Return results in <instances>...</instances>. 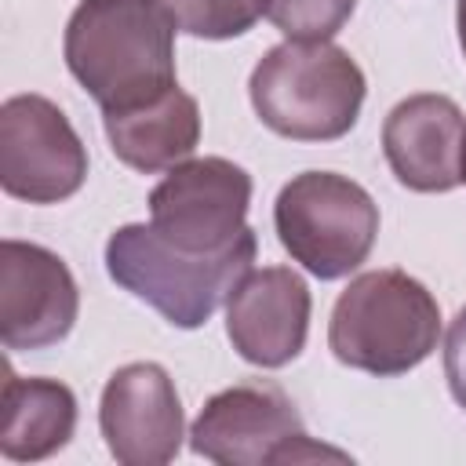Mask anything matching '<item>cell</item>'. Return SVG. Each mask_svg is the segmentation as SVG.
I'll return each instance as SVG.
<instances>
[{"label":"cell","instance_id":"cell-1","mask_svg":"<svg viewBox=\"0 0 466 466\" xmlns=\"http://www.w3.org/2000/svg\"><path fill=\"white\" fill-rule=\"evenodd\" d=\"M175 29L167 0H80L66 22L62 55L102 113H124L178 87Z\"/></svg>","mask_w":466,"mask_h":466},{"label":"cell","instance_id":"cell-2","mask_svg":"<svg viewBox=\"0 0 466 466\" xmlns=\"http://www.w3.org/2000/svg\"><path fill=\"white\" fill-rule=\"evenodd\" d=\"M255 251L258 240L251 226L218 251H186L153 222H127L106 240V273L124 291L149 302L167 324L193 331L229 302L233 288L251 269Z\"/></svg>","mask_w":466,"mask_h":466},{"label":"cell","instance_id":"cell-3","mask_svg":"<svg viewBox=\"0 0 466 466\" xmlns=\"http://www.w3.org/2000/svg\"><path fill=\"white\" fill-rule=\"evenodd\" d=\"M248 95L258 120L280 138L335 142L357 124L368 84L346 47L331 40H284L258 58Z\"/></svg>","mask_w":466,"mask_h":466},{"label":"cell","instance_id":"cell-4","mask_svg":"<svg viewBox=\"0 0 466 466\" xmlns=\"http://www.w3.org/2000/svg\"><path fill=\"white\" fill-rule=\"evenodd\" d=\"M441 339V306L404 269H368L346 284L328 320L339 364L393 379L419 368Z\"/></svg>","mask_w":466,"mask_h":466},{"label":"cell","instance_id":"cell-5","mask_svg":"<svg viewBox=\"0 0 466 466\" xmlns=\"http://www.w3.org/2000/svg\"><path fill=\"white\" fill-rule=\"evenodd\" d=\"M273 226L280 248L317 280L350 277L375 248L379 204L335 171H302L277 193Z\"/></svg>","mask_w":466,"mask_h":466},{"label":"cell","instance_id":"cell-6","mask_svg":"<svg viewBox=\"0 0 466 466\" xmlns=\"http://www.w3.org/2000/svg\"><path fill=\"white\" fill-rule=\"evenodd\" d=\"M189 448L218 466H284V462H313V459H339L328 444L309 441L295 400L266 379L237 382L208 397L200 415L189 426Z\"/></svg>","mask_w":466,"mask_h":466},{"label":"cell","instance_id":"cell-7","mask_svg":"<svg viewBox=\"0 0 466 466\" xmlns=\"http://www.w3.org/2000/svg\"><path fill=\"white\" fill-rule=\"evenodd\" d=\"M87 178V149L69 116L44 95L0 106V186L15 200L58 204Z\"/></svg>","mask_w":466,"mask_h":466},{"label":"cell","instance_id":"cell-8","mask_svg":"<svg viewBox=\"0 0 466 466\" xmlns=\"http://www.w3.org/2000/svg\"><path fill=\"white\" fill-rule=\"evenodd\" d=\"M251 175L226 157H197L167 167L149 193L153 226L186 251H218L248 226Z\"/></svg>","mask_w":466,"mask_h":466},{"label":"cell","instance_id":"cell-9","mask_svg":"<svg viewBox=\"0 0 466 466\" xmlns=\"http://www.w3.org/2000/svg\"><path fill=\"white\" fill-rule=\"evenodd\" d=\"M80 313V291L69 266L44 244H0V342L4 350L58 346Z\"/></svg>","mask_w":466,"mask_h":466},{"label":"cell","instance_id":"cell-10","mask_svg":"<svg viewBox=\"0 0 466 466\" xmlns=\"http://www.w3.org/2000/svg\"><path fill=\"white\" fill-rule=\"evenodd\" d=\"M98 430L109 455L124 466L171 462L186 437L175 379L153 360L116 368L98 400Z\"/></svg>","mask_w":466,"mask_h":466},{"label":"cell","instance_id":"cell-11","mask_svg":"<svg viewBox=\"0 0 466 466\" xmlns=\"http://www.w3.org/2000/svg\"><path fill=\"white\" fill-rule=\"evenodd\" d=\"M309 309V288L291 266L248 269L226 302V335L248 364L284 368L306 346Z\"/></svg>","mask_w":466,"mask_h":466},{"label":"cell","instance_id":"cell-12","mask_svg":"<svg viewBox=\"0 0 466 466\" xmlns=\"http://www.w3.org/2000/svg\"><path fill=\"white\" fill-rule=\"evenodd\" d=\"M466 116L448 95H408L382 124V153L400 186L448 193L462 182Z\"/></svg>","mask_w":466,"mask_h":466},{"label":"cell","instance_id":"cell-13","mask_svg":"<svg viewBox=\"0 0 466 466\" xmlns=\"http://www.w3.org/2000/svg\"><path fill=\"white\" fill-rule=\"evenodd\" d=\"M102 124L116 160L142 175L189 160L200 142V106L182 87L124 113H102Z\"/></svg>","mask_w":466,"mask_h":466},{"label":"cell","instance_id":"cell-14","mask_svg":"<svg viewBox=\"0 0 466 466\" xmlns=\"http://www.w3.org/2000/svg\"><path fill=\"white\" fill-rule=\"evenodd\" d=\"M76 430V393L58 379H22L4 368L0 390V455L40 462L69 444Z\"/></svg>","mask_w":466,"mask_h":466},{"label":"cell","instance_id":"cell-15","mask_svg":"<svg viewBox=\"0 0 466 466\" xmlns=\"http://www.w3.org/2000/svg\"><path fill=\"white\" fill-rule=\"evenodd\" d=\"M178 29L197 40H233L244 36L266 11L269 0H167Z\"/></svg>","mask_w":466,"mask_h":466},{"label":"cell","instance_id":"cell-16","mask_svg":"<svg viewBox=\"0 0 466 466\" xmlns=\"http://www.w3.org/2000/svg\"><path fill=\"white\" fill-rule=\"evenodd\" d=\"M357 0H269L266 18L288 40H331L353 15Z\"/></svg>","mask_w":466,"mask_h":466},{"label":"cell","instance_id":"cell-17","mask_svg":"<svg viewBox=\"0 0 466 466\" xmlns=\"http://www.w3.org/2000/svg\"><path fill=\"white\" fill-rule=\"evenodd\" d=\"M444 379L459 408H466V306L455 313L444 335Z\"/></svg>","mask_w":466,"mask_h":466},{"label":"cell","instance_id":"cell-18","mask_svg":"<svg viewBox=\"0 0 466 466\" xmlns=\"http://www.w3.org/2000/svg\"><path fill=\"white\" fill-rule=\"evenodd\" d=\"M455 29H459V47H462V58H466V0L455 4Z\"/></svg>","mask_w":466,"mask_h":466},{"label":"cell","instance_id":"cell-19","mask_svg":"<svg viewBox=\"0 0 466 466\" xmlns=\"http://www.w3.org/2000/svg\"><path fill=\"white\" fill-rule=\"evenodd\" d=\"M462 182H466V149H462Z\"/></svg>","mask_w":466,"mask_h":466}]
</instances>
